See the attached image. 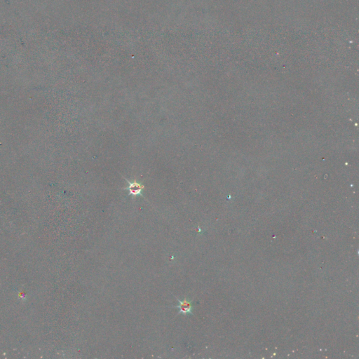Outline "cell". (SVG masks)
<instances>
[{
  "instance_id": "obj_2",
  "label": "cell",
  "mask_w": 359,
  "mask_h": 359,
  "mask_svg": "<svg viewBox=\"0 0 359 359\" xmlns=\"http://www.w3.org/2000/svg\"><path fill=\"white\" fill-rule=\"evenodd\" d=\"M177 300L178 301L179 304L175 307L179 309V314L180 313H182L183 315L192 314V304L191 301L187 298H185L183 300H180L179 299H177Z\"/></svg>"
},
{
  "instance_id": "obj_1",
  "label": "cell",
  "mask_w": 359,
  "mask_h": 359,
  "mask_svg": "<svg viewBox=\"0 0 359 359\" xmlns=\"http://www.w3.org/2000/svg\"><path fill=\"white\" fill-rule=\"evenodd\" d=\"M125 179L127 181L128 184V188H126V189H127L129 192L128 194L129 196L131 195L133 196V197H135V196H143V194H142V192H143L144 189V186L143 185L136 182L135 180L133 181V182H130V181H128V180H127L126 178Z\"/></svg>"
}]
</instances>
